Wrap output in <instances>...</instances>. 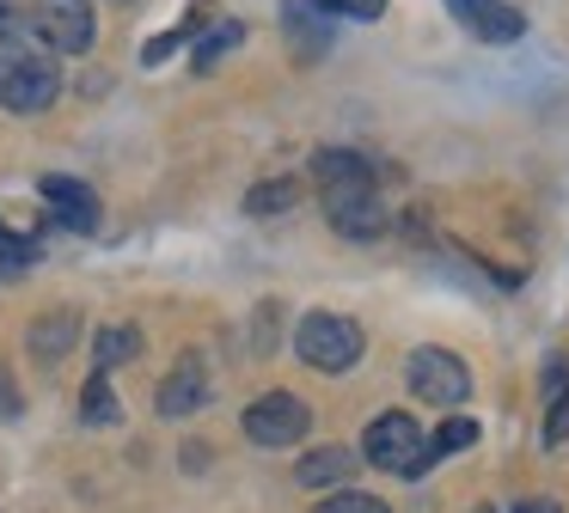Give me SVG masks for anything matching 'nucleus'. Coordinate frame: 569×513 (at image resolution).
Here are the masks:
<instances>
[{
	"instance_id": "nucleus-1",
	"label": "nucleus",
	"mask_w": 569,
	"mask_h": 513,
	"mask_svg": "<svg viewBox=\"0 0 569 513\" xmlns=\"http://www.w3.org/2000/svg\"><path fill=\"white\" fill-rule=\"evenodd\" d=\"M56 92H62V68H56V56H43V49H31V43L0 49V104L7 110L38 117V110L56 104Z\"/></svg>"
},
{
	"instance_id": "nucleus-2",
	"label": "nucleus",
	"mask_w": 569,
	"mask_h": 513,
	"mask_svg": "<svg viewBox=\"0 0 569 513\" xmlns=\"http://www.w3.org/2000/svg\"><path fill=\"white\" fill-rule=\"evenodd\" d=\"M361 459L373 464V471H392V476H422L429 471V440H422L417 415L405 410H386L368 422V434H361Z\"/></svg>"
},
{
	"instance_id": "nucleus-3",
	"label": "nucleus",
	"mask_w": 569,
	"mask_h": 513,
	"mask_svg": "<svg viewBox=\"0 0 569 513\" xmlns=\"http://www.w3.org/2000/svg\"><path fill=\"white\" fill-rule=\"evenodd\" d=\"M361 324L343 312H307L295 324V354L312 366V373H349L361 361Z\"/></svg>"
},
{
	"instance_id": "nucleus-4",
	"label": "nucleus",
	"mask_w": 569,
	"mask_h": 513,
	"mask_svg": "<svg viewBox=\"0 0 569 513\" xmlns=\"http://www.w3.org/2000/svg\"><path fill=\"white\" fill-rule=\"evenodd\" d=\"M405 379L422 403H441V410H459L471 398V366L453 349H410Z\"/></svg>"
},
{
	"instance_id": "nucleus-5",
	"label": "nucleus",
	"mask_w": 569,
	"mask_h": 513,
	"mask_svg": "<svg viewBox=\"0 0 569 513\" xmlns=\"http://www.w3.org/2000/svg\"><path fill=\"white\" fill-rule=\"evenodd\" d=\"M312 428V410L307 398H295V391H263V398H251L246 410V440L251 446H300Z\"/></svg>"
},
{
	"instance_id": "nucleus-6",
	"label": "nucleus",
	"mask_w": 569,
	"mask_h": 513,
	"mask_svg": "<svg viewBox=\"0 0 569 513\" xmlns=\"http://www.w3.org/2000/svg\"><path fill=\"white\" fill-rule=\"evenodd\" d=\"M31 37H43L56 56H87L92 49V7L87 0H43L31 12Z\"/></svg>"
},
{
	"instance_id": "nucleus-7",
	"label": "nucleus",
	"mask_w": 569,
	"mask_h": 513,
	"mask_svg": "<svg viewBox=\"0 0 569 513\" xmlns=\"http://www.w3.org/2000/svg\"><path fill=\"white\" fill-rule=\"evenodd\" d=\"M325 220H331L343 239H380L386 202L373 195V183H337V190H325Z\"/></svg>"
},
{
	"instance_id": "nucleus-8",
	"label": "nucleus",
	"mask_w": 569,
	"mask_h": 513,
	"mask_svg": "<svg viewBox=\"0 0 569 513\" xmlns=\"http://www.w3.org/2000/svg\"><path fill=\"white\" fill-rule=\"evenodd\" d=\"M38 190H43L50 214L62 220L68 232H99V195H92V183L68 178V171H50V178H43Z\"/></svg>"
},
{
	"instance_id": "nucleus-9",
	"label": "nucleus",
	"mask_w": 569,
	"mask_h": 513,
	"mask_svg": "<svg viewBox=\"0 0 569 513\" xmlns=\"http://www.w3.org/2000/svg\"><path fill=\"white\" fill-rule=\"evenodd\" d=\"M202 403H209V373H202V354H184V361H178L172 373L160 379V398H153V410H160L166 422H178V415H197Z\"/></svg>"
},
{
	"instance_id": "nucleus-10",
	"label": "nucleus",
	"mask_w": 569,
	"mask_h": 513,
	"mask_svg": "<svg viewBox=\"0 0 569 513\" xmlns=\"http://www.w3.org/2000/svg\"><path fill=\"white\" fill-rule=\"evenodd\" d=\"M447 12H453L466 31H478L483 43H515V37L527 31V12L508 7V0H447Z\"/></svg>"
},
{
	"instance_id": "nucleus-11",
	"label": "nucleus",
	"mask_w": 569,
	"mask_h": 513,
	"mask_svg": "<svg viewBox=\"0 0 569 513\" xmlns=\"http://www.w3.org/2000/svg\"><path fill=\"white\" fill-rule=\"evenodd\" d=\"M26 342H31V354H38L43 366H56V361H62V354L80 342V312H43L38 324H31Z\"/></svg>"
},
{
	"instance_id": "nucleus-12",
	"label": "nucleus",
	"mask_w": 569,
	"mask_h": 513,
	"mask_svg": "<svg viewBox=\"0 0 569 513\" xmlns=\"http://www.w3.org/2000/svg\"><path fill=\"white\" fill-rule=\"evenodd\" d=\"M312 178L325 190H337V183H373V159L349 153V147H325V153H312Z\"/></svg>"
},
{
	"instance_id": "nucleus-13",
	"label": "nucleus",
	"mask_w": 569,
	"mask_h": 513,
	"mask_svg": "<svg viewBox=\"0 0 569 513\" xmlns=\"http://www.w3.org/2000/svg\"><path fill=\"white\" fill-rule=\"evenodd\" d=\"M356 452H343V446H325V452H307V459H300V483L307 489H325V483H349V476H356Z\"/></svg>"
},
{
	"instance_id": "nucleus-14",
	"label": "nucleus",
	"mask_w": 569,
	"mask_h": 513,
	"mask_svg": "<svg viewBox=\"0 0 569 513\" xmlns=\"http://www.w3.org/2000/svg\"><path fill=\"white\" fill-rule=\"evenodd\" d=\"M136 354H141V330H136V324H104L99 342H92V366H99V373L136 361Z\"/></svg>"
},
{
	"instance_id": "nucleus-15",
	"label": "nucleus",
	"mask_w": 569,
	"mask_h": 513,
	"mask_svg": "<svg viewBox=\"0 0 569 513\" xmlns=\"http://www.w3.org/2000/svg\"><path fill=\"white\" fill-rule=\"evenodd\" d=\"M295 202H300V183H295V178H270V183H251V195H246V214L270 220V214H288Z\"/></svg>"
},
{
	"instance_id": "nucleus-16",
	"label": "nucleus",
	"mask_w": 569,
	"mask_h": 513,
	"mask_svg": "<svg viewBox=\"0 0 569 513\" xmlns=\"http://www.w3.org/2000/svg\"><path fill=\"white\" fill-rule=\"evenodd\" d=\"M31 263H38V239H26V232H13L7 220H0V281L26 275Z\"/></svg>"
},
{
	"instance_id": "nucleus-17",
	"label": "nucleus",
	"mask_w": 569,
	"mask_h": 513,
	"mask_svg": "<svg viewBox=\"0 0 569 513\" xmlns=\"http://www.w3.org/2000/svg\"><path fill=\"white\" fill-rule=\"evenodd\" d=\"M80 422H87V428H104V422H117V391H111V373H92V385H87V403H80Z\"/></svg>"
},
{
	"instance_id": "nucleus-18",
	"label": "nucleus",
	"mask_w": 569,
	"mask_h": 513,
	"mask_svg": "<svg viewBox=\"0 0 569 513\" xmlns=\"http://www.w3.org/2000/svg\"><path fill=\"white\" fill-rule=\"evenodd\" d=\"M239 43H246V24H239V19H227V24H214V31H209V37H202V43H197V68H202V73H209V68H214V61H221V56H227V49H239Z\"/></svg>"
},
{
	"instance_id": "nucleus-19",
	"label": "nucleus",
	"mask_w": 569,
	"mask_h": 513,
	"mask_svg": "<svg viewBox=\"0 0 569 513\" xmlns=\"http://www.w3.org/2000/svg\"><path fill=\"white\" fill-rule=\"evenodd\" d=\"M478 446V422L471 415H453V422H441V434L429 440V459H441V452H466Z\"/></svg>"
},
{
	"instance_id": "nucleus-20",
	"label": "nucleus",
	"mask_w": 569,
	"mask_h": 513,
	"mask_svg": "<svg viewBox=\"0 0 569 513\" xmlns=\"http://www.w3.org/2000/svg\"><path fill=\"white\" fill-rule=\"evenodd\" d=\"M19 43H31V7L0 0V49H19Z\"/></svg>"
},
{
	"instance_id": "nucleus-21",
	"label": "nucleus",
	"mask_w": 569,
	"mask_h": 513,
	"mask_svg": "<svg viewBox=\"0 0 569 513\" xmlns=\"http://www.w3.org/2000/svg\"><path fill=\"white\" fill-rule=\"evenodd\" d=\"M312 513H392V507H386L380 495H361V489H337V495H325Z\"/></svg>"
},
{
	"instance_id": "nucleus-22",
	"label": "nucleus",
	"mask_w": 569,
	"mask_h": 513,
	"mask_svg": "<svg viewBox=\"0 0 569 513\" xmlns=\"http://www.w3.org/2000/svg\"><path fill=\"white\" fill-rule=\"evenodd\" d=\"M319 12H343V19H380L386 0H312Z\"/></svg>"
},
{
	"instance_id": "nucleus-23",
	"label": "nucleus",
	"mask_w": 569,
	"mask_h": 513,
	"mask_svg": "<svg viewBox=\"0 0 569 513\" xmlns=\"http://www.w3.org/2000/svg\"><path fill=\"white\" fill-rule=\"evenodd\" d=\"M178 43H184V31H166V37H153V43H148V56H141V61H148V68H160V61L172 56Z\"/></svg>"
},
{
	"instance_id": "nucleus-24",
	"label": "nucleus",
	"mask_w": 569,
	"mask_h": 513,
	"mask_svg": "<svg viewBox=\"0 0 569 513\" xmlns=\"http://www.w3.org/2000/svg\"><path fill=\"white\" fill-rule=\"evenodd\" d=\"M19 415V385L7 379V366H0V422H13Z\"/></svg>"
},
{
	"instance_id": "nucleus-25",
	"label": "nucleus",
	"mask_w": 569,
	"mask_h": 513,
	"mask_svg": "<svg viewBox=\"0 0 569 513\" xmlns=\"http://www.w3.org/2000/svg\"><path fill=\"white\" fill-rule=\"evenodd\" d=\"M515 513H557V501H520Z\"/></svg>"
},
{
	"instance_id": "nucleus-26",
	"label": "nucleus",
	"mask_w": 569,
	"mask_h": 513,
	"mask_svg": "<svg viewBox=\"0 0 569 513\" xmlns=\"http://www.w3.org/2000/svg\"><path fill=\"white\" fill-rule=\"evenodd\" d=\"M483 513H490V507H483Z\"/></svg>"
}]
</instances>
